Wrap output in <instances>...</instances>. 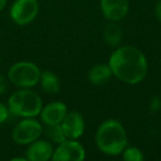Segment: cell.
I'll return each mask as SVG.
<instances>
[{"label": "cell", "instance_id": "6da1fadb", "mask_svg": "<svg viewBox=\"0 0 161 161\" xmlns=\"http://www.w3.org/2000/svg\"><path fill=\"white\" fill-rule=\"evenodd\" d=\"M108 65L113 76L129 85H136L142 82L148 71L145 54L132 45L117 47L110 55Z\"/></svg>", "mask_w": 161, "mask_h": 161}, {"label": "cell", "instance_id": "7a4b0ae2", "mask_svg": "<svg viewBox=\"0 0 161 161\" xmlns=\"http://www.w3.org/2000/svg\"><path fill=\"white\" fill-rule=\"evenodd\" d=\"M95 143L99 151L107 156H119L127 147V132L116 119H106L95 132Z\"/></svg>", "mask_w": 161, "mask_h": 161}, {"label": "cell", "instance_id": "3957f363", "mask_svg": "<svg viewBox=\"0 0 161 161\" xmlns=\"http://www.w3.org/2000/svg\"><path fill=\"white\" fill-rule=\"evenodd\" d=\"M43 107L42 99L38 93L30 88H20L12 93L8 99V109L10 114L22 117H36Z\"/></svg>", "mask_w": 161, "mask_h": 161}, {"label": "cell", "instance_id": "277c9868", "mask_svg": "<svg viewBox=\"0 0 161 161\" xmlns=\"http://www.w3.org/2000/svg\"><path fill=\"white\" fill-rule=\"evenodd\" d=\"M41 69L29 61L16 62L8 69V80L19 88H31L40 80Z\"/></svg>", "mask_w": 161, "mask_h": 161}, {"label": "cell", "instance_id": "5b68a950", "mask_svg": "<svg viewBox=\"0 0 161 161\" xmlns=\"http://www.w3.org/2000/svg\"><path fill=\"white\" fill-rule=\"evenodd\" d=\"M43 134V126L34 117L23 118L12 130V140L20 146H27L40 138Z\"/></svg>", "mask_w": 161, "mask_h": 161}, {"label": "cell", "instance_id": "8992f818", "mask_svg": "<svg viewBox=\"0 0 161 161\" xmlns=\"http://www.w3.org/2000/svg\"><path fill=\"white\" fill-rule=\"evenodd\" d=\"M39 14L38 0H14L10 8V18L19 25H27Z\"/></svg>", "mask_w": 161, "mask_h": 161}, {"label": "cell", "instance_id": "52a82bcc", "mask_svg": "<svg viewBox=\"0 0 161 161\" xmlns=\"http://www.w3.org/2000/svg\"><path fill=\"white\" fill-rule=\"evenodd\" d=\"M86 158V151L77 139H65L54 149L53 161H83Z\"/></svg>", "mask_w": 161, "mask_h": 161}, {"label": "cell", "instance_id": "ba28073f", "mask_svg": "<svg viewBox=\"0 0 161 161\" xmlns=\"http://www.w3.org/2000/svg\"><path fill=\"white\" fill-rule=\"evenodd\" d=\"M60 127L66 139H78L82 137L85 130V120L84 117L77 112L66 113Z\"/></svg>", "mask_w": 161, "mask_h": 161}, {"label": "cell", "instance_id": "9c48e42d", "mask_svg": "<svg viewBox=\"0 0 161 161\" xmlns=\"http://www.w3.org/2000/svg\"><path fill=\"white\" fill-rule=\"evenodd\" d=\"M101 10L107 20L117 22L128 14L129 3L128 0H101Z\"/></svg>", "mask_w": 161, "mask_h": 161}, {"label": "cell", "instance_id": "30bf717a", "mask_svg": "<svg viewBox=\"0 0 161 161\" xmlns=\"http://www.w3.org/2000/svg\"><path fill=\"white\" fill-rule=\"evenodd\" d=\"M67 113V107L62 102H52L43 106L40 112L41 121L45 126L60 125Z\"/></svg>", "mask_w": 161, "mask_h": 161}, {"label": "cell", "instance_id": "8fae6325", "mask_svg": "<svg viewBox=\"0 0 161 161\" xmlns=\"http://www.w3.org/2000/svg\"><path fill=\"white\" fill-rule=\"evenodd\" d=\"M54 148L47 140L36 139L31 142L25 151V158L29 161H47L52 159Z\"/></svg>", "mask_w": 161, "mask_h": 161}, {"label": "cell", "instance_id": "7c38bea8", "mask_svg": "<svg viewBox=\"0 0 161 161\" xmlns=\"http://www.w3.org/2000/svg\"><path fill=\"white\" fill-rule=\"evenodd\" d=\"M113 76L112 69H110L109 65L104 64V63H99L92 67L88 71L87 78L93 85L101 86L104 85L110 80Z\"/></svg>", "mask_w": 161, "mask_h": 161}, {"label": "cell", "instance_id": "4fadbf2b", "mask_svg": "<svg viewBox=\"0 0 161 161\" xmlns=\"http://www.w3.org/2000/svg\"><path fill=\"white\" fill-rule=\"evenodd\" d=\"M40 84L42 90L47 94H58L61 88V82L58 76L52 71H43L41 72Z\"/></svg>", "mask_w": 161, "mask_h": 161}, {"label": "cell", "instance_id": "5bb4252c", "mask_svg": "<svg viewBox=\"0 0 161 161\" xmlns=\"http://www.w3.org/2000/svg\"><path fill=\"white\" fill-rule=\"evenodd\" d=\"M123 38V31L117 23L113 21L112 23H108L104 30V40L109 47H117L121 42Z\"/></svg>", "mask_w": 161, "mask_h": 161}, {"label": "cell", "instance_id": "9a60e30c", "mask_svg": "<svg viewBox=\"0 0 161 161\" xmlns=\"http://www.w3.org/2000/svg\"><path fill=\"white\" fill-rule=\"evenodd\" d=\"M43 132H45L47 137L50 139L51 141L56 143L62 142L63 140H65V137L62 132L60 125H51V126H47L45 129H43Z\"/></svg>", "mask_w": 161, "mask_h": 161}, {"label": "cell", "instance_id": "2e32d148", "mask_svg": "<svg viewBox=\"0 0 161 161\" xmlns=\"http://www.w3.org/2000/svg\"><path fill=\"white\" fill-rule=\"evenodd\" d=\"M121 157L126 161H142L145 159L142 151L136 147H126L121 152Z\"/></svg>", "mask_w": 161, "mask_h": 161}, {"label": "cell", "instance_id": "e0dca14e", "mask_svg": "<svg viewBox=\"0 0 161 161\" xmlns=\"http://www.w3.org/2000/svg\"><path fill=\"white\" fill-rule=\"evenodd\" d=\"M9 114H10V112H9V109H8V106H6L5 104L0 102V125L7 120Z\"/></svg>", "mask_w": 161, "mask_h": 161}, {"label": "cell", "instance_id": "ac0fdd59", "mask_svg": "<svg viewBox=\"0 0 161 161\" xmlns=\"http://www.w3.org/2000/svg\"><path fill=\"white\" fill-rule=\"evenodd\" d=\"M160 107H161L160 98H159V97H157V96L152 97L151 102H150V110H151V112H153V113H156V112H158V110L160 109Z\"/></svg>", "mask_w": 161, "mask_h": 161}, {"label": "cell", "instance_id": "d6986e66", "mask_svg": "<svg viewBox=\"0 0 161 161\" xmlns=\"http://www.w3.org/2000/svg\"><path fill=\"white\" fill-rule=\"evenodd\" d=\"M7 86H8L7 78H6L3 74L0 73V95L5 94L6 91H7Z\"/></svg>", "mask_w": 161, "mask_h": 161}, {"label": "cell", "instance_id": "ffe728a7", "mask_svg": "<svg viewBox=\"0 0 161 161\" xmlns=\"http://www.w3.org/2000/svg\"><path fill=\"white\" fill-rule=\"evenodd\" d=\"M154 14H156L157 20L161 23V0H159L158 3H156V7H154Z\"/></svg>", "mask_w": 161, "mask_h": 161}, {"label": "cell", "instance_id": "44dd1931", "mask_svg": "<svg viewBox=\"0 0 161 161\" xmlns=\"http://www.w3.org/2000/svg\"><path fill=\"white\" fill-rule=\"evenodd\" d=\"M7 3L8 0H0V11H3L5 9L6 6H7Z\"/></svg>", "mask_w": 161, "mask_h": 161}, {"label": "cell", "instance_id": "7402d4cb", "mask_svg": "<svg viewBox=\"0 0 161 161\" xmlns=\"http://www.w3.org/2000/svg\"><path fill=\"white\" fill-rule=\"evenodd\" d=\"M0 64H1V55H0Z\"/></svg>", "mask_w": 161, "mask_h": 161}]
</instances>
